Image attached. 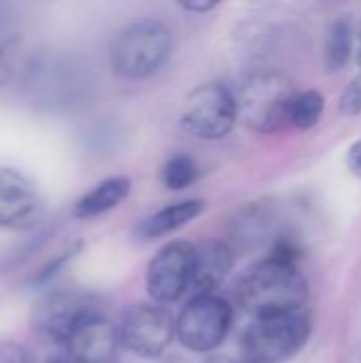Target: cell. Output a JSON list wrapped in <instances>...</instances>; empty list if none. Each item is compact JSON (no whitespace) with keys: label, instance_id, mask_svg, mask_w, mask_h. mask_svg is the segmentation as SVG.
<instances>
[{"label":"cell","instance_id":"cell-6","mask_svg":"<svg viewBox=\"0 0 361 363\" xmlns=\"http://www.w3.org/2000/svg\"><path fill=\"white\" fill-rule=\"evenodd\" d=\"M234 323V311L217 294L194 296L174 319V336L191 353H211L219 349Z\"/></svg>","mask_w":361,"mask_h":363},{"label":"cell","instance_id":"cell-10","mask_svg":"<svg viewBox=\"0 0 361 363\" xmlns=\"http://www.w3.org/2000/svg\"><path fill=\"white\" fill-rule=\"evenodd\" d=\"M196 245L172 240L164 245L147 266V291L153 304H172L191 287Z\"/></svg>","mask_w":361,"mask_h":363},{"label":"cell","instance_id":"cell-1","mask_svg":"<svg viewBox=\"0 0 361 363\" xmlns=\"http://www.w3.org/2000/svg\"><path fill=\"white\" fill-rule=\"evenodd\" d=\"M236 300L253 319L302 311L309 300V283L289 262L266 257L251 266L236 287Z\"/></svg>","mask_w":361,"mask_h":363},{"label":"cell","instance_id":"cell-23","mask_svg":"<svg viewBox=\"0 0 361 363\" xmlns=\"http://www.w3.org/2000/svg\"><path fill=\"white\" fill-rule=\"evenodd\" d=\"M179 4H181V9H185L189 13H209L219 6V2H206V0H183Z\"/></svg>","mask_w":361,"mask_h":363},{"label":"cell","instance_id":"cell-4","mask_svg":"<svg viewBox=\"0 0 361 363\" xmlns=\"http://www.w3.org/2000/svg\"><path fill=\"white\" fill-rule=\"evenodd\" d=\"M311 338L309 313L294 311L257 317L243 334V353L251 363H281L294 357Z\"/></svg>","mask_w":361,"mask_h":363},{"label":"cell","instance_id":"cell-25","mask_svg":"<svg viewBox=\"0 0 361 363\" xmlns=\"http://www.w3.org/2000/svg\"><path fill=\"white\" fill-rule=\"evenodd\" d=\"M247 363H251V362H247Z\"/></svg>","mask_w":361,"mask_h":363},{"label":"cell","instance_id":"cell-11","mask_svg":"<svg viewBox=\"0 0 361 363\" xmlns=\"http://www.w3.org/2000/svg\"><path fill=\"white\" fill-rule=\"evenodd\" d=\"M45 215L36 185L19 170L0 166V228L30 230Z\"/></svg>","mask_w":361,"mask_h":363},{"label":"cell","instance_id":"cell-22","mask_svg":"<svg viewBox=\"0 0 361 363\" xmlns=\"http://www.w3.org/2000/svg\"><path fill=\"white\" fill-rule=\"evenodd\" d=\"M347 166L351 170L353 177L361 179V138L357 143H353L349 147V153H347Z\"/></svg>","mask_w":361,"mask_h":363},{"label":"cell","instance_id":"cell-9","mask_svg":"<svg viewBox=\"0 0 361 363\" xmlns=\"http://www.w3.org/2000/svg\"><path fill=\"white\" fill-rule=\"evenodd\" d=\"M98 306L77 291H45L32 306V328L40 340L64 345L68 336L91 315Z\"/></svg>","mask_w":361,"mask_h":363},{"label":"cell","instance_id":"cell-3","mask_svg":"<svg viewBox=\"0 0 361 363\" xmlns=\"http://www.w3.org/2000/svg\"><path fill=\"white\" fill-rule=\"evenodd\" d=\"M89 87V72L68 55L45 53L28 66L26 89L30 100L49 113L72 111L83 104Z\"/></svg>","mask_w":361,"mask_h":363},{"label":"cell","instance_id":"cell-2","mask_svg":"<svg viewBox=\"0 0 361 363\" xmlns=\"http://www.w3.org/2000/svg\"><path fill=\"white\" fill-rule=\"evenodd\" d=\"M172 53V32L155 17H143L121 28L109 47L113 70L130 81L149 79L162 70Z\"/></svg>","mask_w":361,"mask_h":363},{"label":"cell","instance_id":"cell-17","mask_svg":"<svg viewBox=\"0 0 361 363\" xmlns=\"http://www.w3.org/2000/svg\"><path fill=\"white\" fill-rule=\"evenodd\" d=\"M323 111H326V100L317 89L296 91L289 104L287 125H294L298 130H311L319 123Z\"/></svg>","mask_w":361,"mask_h":363},{"label":"cell","instance_id":"cell-24","mask_svg":"<svg viewBox=\"0 0 361 363\" xmlns=\"http://www.w3.org/2000/svg\"><path fill=\"white\" fill-rule=\"evenodd\" d=\"M357 64L361 68V23H360V49H357Z\"/></svg>","mask_w":361,"mask_h":363},{"label":"cell","instance_id":"cell-13","mask_svg":"<svg viewBox=\"0 0 361 363\" xmlns=\"http://www.w3.org/2000/svg\"><path fill=\"white\" fill-rule=\"evenodd\" d=\"M234 268V249L223 240H209L196 247L194 274H191V298L215 294Z\"/></svg>","mask_w":361,"mask_h":363},{"label":"cell","instance_id":"cell-19","mask_svg":"<svg viewBox=\"0 0 361 363\" xmlns=\"http://www.w3.org/2000/svg\"><path fill=\"white\" fill-rule=\"evenodd\" d=\"M81 249H83V242H81V240L74 242V245H70L66 251H62L60 255H55L53 259H49V262L32 277V283H34V285H47L49 281H53V279L60 274V270L66 268V266L81 253Z\"/></svg>","mask_w":361,"mask_h":363},{"label":"cell","instance_id":"cell-14","mask_svg":"<svg viewBox=\"0 0 361 363\" xmlns=\"http://www.w3.org/2000/svg\"><path fill=\"white\" fill-rule=\"evenodd\" d=\"M206 211V202L200 198H191V200H181L174 204H168L155 213H151L149 217L140 219V223L136 225L134 234L138 240L143 242H151L157 240L162 236H168L185 225H189L194 219H198L202 213Z\"/></svg>","mask_w":361,"mask_h":363},{"label":"cell","instance_id":"cell-12","mask_svg":"<svg viewBox=\"0 0 361 363\" xmlns=\"http://www.w3.org/2000/svg\"><path fill=\"white\" fill-rule=\"evenodd\" d=\"M64 347L70 363H109L119 347L117 325L96 313L68 336Z\"/></svg>","mask_w":361,"mask_h":363},{"label":"cell","instance_id":"cell-18","mask_svg":"<svg viewBox=\"0 0 361 363\" xmlns=\"http://www.w3.org/2000/svg\"><path fill=\"white\" fill-rule=\"evenodd\" d=\"M160 177H162V183H164L166 189L183 191V189L191 187L198 181L200 168L194 162V157H189L185 153H179V155H172L170 160H166V164L162 166Z\"/></svg>","mask_w":361,"mask_h":363},{"label":"cell","instance_id":"cell-5","mask_svg":"<svg viewBox=\"0 0 361 363\" xmlns=\"http://www.w3.org/2000/svg\"><path fill=\"white\" fill-rule=\"evenodd\" d=\"M296 96L291 83L277 72H257L249 77L236 98L238 119L255 132L270 134L287 125L289 104Z\"/></svg>","mask_w":361,"mask_h":363},{"label":"cell","instance_id":"cell-20","mask_svg":"<svg viewBox=\"0 0 361 363\" xmlns=\"http://www.w3.org/2000/svg\"><path fill=\"white\" fill-rule=\"evenodd\" d=\"M340 113L349 117L361 113V72L355 79H351L349 85L345 87L340 96Z\"/></svg>","mask_w":361,"mask_h":363},{"label":"cell","instance_id":"cell-21","mask_svg":"<svg viewBox=\"0 0 361 363\" xmlns=\"http://www.w3.org/2000/svg\"><path fill=\"white\" fill-rule=\"evenodd\" d=\"M0 363H28V353L13 342H0Z\"/></svg>","mask_w":361,"mask_h":363},{"label":"cell","instance_id":"cell-15","mask_svg":"<svg viewBox=\"0 0 361 363\" xmlns=\"http://www.w3.org/2000/svg\"><path fill=\"white\" fill-rule=\"evenodd\" d=\"M132 191V181L128 177H111L94 185L87 194H83L74 206H72V217L74 219H94L100 217L119 204L128 200Z\"/></svg>","mask_w":361,"mask_h":363},{"label":"cell","instance_id":"cell-16","mask_svg":"<svg viewBox=\"0 0 361 363\" xmlns=\"http://www.w3.org/2000/svg\"><path fill=\"white\" fill-rule=\"evenodd\" d=\"M353 51V23L347 17H338L330 23L323 45V62L330 72L343 70Z\"/></svg>","mask_w":361,"mask_h":363},{"label":"cell","instance_id":"cell-7","mask_svg":"<svg viewBox=\"0 0 361 363\" xmlns=\"http://www.w3.org/2000/svg\"><path fill=\"white\" fill-rule=\"evenodd\" d=\"M238 121L234 91L221 83H206L196 87L183 106L181 125L200 140L226 138Z\"/></svg>","mask_w":361,"mask_h":363},{"label":"cell","instance_id":"cell-8","mask_svg":"<svg viewBox=\"0 0 361 363\" xmlns=\"http://www.w3.org/2000/svg\"><path fill=\"white\" fill-rule=\"evenodd\" d=\"M119 347L140 359H157L174 338V319L160 304L138 302L126 308L117 325Z\"/></svg>","mask_w":361,"mask_h":363}]
</instances>
